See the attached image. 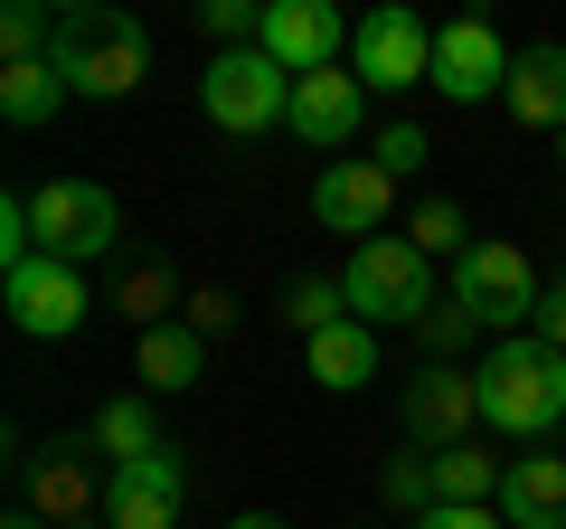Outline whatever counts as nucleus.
I'll return each instance as SVG.
<instances>
[{
	"label": "nucleus",
	"instance_id": "nucleus-10",
	"mask_svg": "<svg viewBox=\"0 0 566 529\" xmlns=\"http://www.w3.org/2000/svg\"><path fill=\"white\" fill-rule=\"evenodd\" d=\"M0 293H10V322H20L29 341H66V331L85 322V303H95V293L76 284V264H57V256L10 264V274H0Z\"/></svg>",
	"mask_w": 566,
	"mask_h": 529
},
{
	"label": "nucleus",
	"instance_id": "nucleus-26",
	"mask_svg": "<svg viewBox=\"0 0 566 529\" xmlns=\"http://www.w3.org/2000/svg\"><path fill=\"white\" fill-rule=\"evenodd\" d=\"M406 246H416V256H453V264H463V256H472L463 208H453V199H424V208H416V227H406Z\"/></svg>",
	"mask_w": 566,
	"mask_h": 529
},
{
	"label": "nucleus",
	"instance_id": "nucleus-4",
	"mask_svg": "<svg viewBox=\"0 0 566 529\" xmlns=\"http://www.w3.org/2000/svg\"><path fill=\"white\" fill-rule=\"evenodd\" d=\"M199 104H208V123L218 133H274L283 114H293V76H283L264 48H227V58H208V76H199Z\"/></svg>",
	"mask_w": 566,
	"mask_h": 529
},
{
	"label": "nucleus",
	"instance_id": "nucleus-19",
	"mask_svg": "<svg viewBox=\"0 0 566 529\" xmlns=\"http://www.w3.org/2000/svg\"><path fill=\"white\" fill-rule=\"evenodd\" d=\"M303 350H312V378H322V387H340V397L378 378V341H368V322H359V312H349V322H331L322 341H303Z\"/></svg>",
	"mask_w": 566,
	"mask_h": 529
},
{
	"label": "nucleus",
	"instance_id": "nucleus-29",
	"mask_svg": "<svg viewBox=\"0 0 566 529\" xmlns=\"http://www.w3.org/2000/svg\"><path fill=\"white\" fill-rule=\"evenodd\" d=\"M472 331H482V322H472L463 303H434L416 322V341H424V360H453V350H472Z\"/></svg>",
	"mask_w": 566,
	"mask_h": 529
},
{
	"label": "nucleus",
	"instance_id": "nucleus-5",
	"mask_svg": "<svg viewBox=\"0 0 566 529\" xmlns=\"http://www.w3.org/2000/svg\"><path fill=\"white\" fill-rule=\"evenodd\" d=\"M538 274H528V256L510 237H491V246H472L463 264H453V303L472 312L482 331H501V341H520V322H538Z\"/></svg>",
	"mask_w": 566,
	"mask_h": 529
},
{
	"label": "nucleus",
	"instance_id": "nucleus-25",
	"mask_svg": "<svg viewBox=\"0 0 566 529\" xmlns=\"http://www.w3.org/2000/svg\"><path fill=\"white\" fill-rule=\"evenodd\" d=\"M39 58H57V10H39V0L0 10V66H39Z\"/></svg>",
	"mask_w": 566,
	"mask_h": 529
},
{
	"label": "nucleus",
	"instance_id": "nucleus-13",
	"mask_svg": "<svg viewBox=\"0 0 566 529\" xmlns=\"http://www.w3.org/2000/svg\"><path fill=\"white\" fill-rule=\"evenodd\" d=\"M359 95H368V85L349 76V66L293 76V114H283V133H293V143H312V152H340V143H359Z\"/></svg>",
	"mask_w": 566,
	"mask_h": 529
},
{
	"label": "nucleus",
	"instance_id": "nucleus-11",
	"mask_svg": "<svg viewBox=\"0 0 566 529\" xmlns=\"http://www.w3.org/2000/svg\"><path fill=\"white\" fill-rule=\"evenodd\" d=\"M434 85L453 104H482V95H510V48L491 20H453L434 29Z\"/></svg>",
	"mask_w": 566,
	"mask_h": 529
},
{
	"label": "nucleus",
	"instance_id": "nucleus-7",
	"mask_svg": "<svg viewBox=\"0 0 566 529\" xmlns=\"http://www.w3.org/2000/svg\"><path fill=\"white\" fill-rule=\"evenodd\" d=\"M29 227H39V256L85 264V256H104V246H114L123 208H114V189H95V180H48L39 199H29Z\"/></svg>",
	"mask_w": 566,
	"mask_h": 529
},
{
	"label": "nucleus",
	"instance_id": "nucleus-35",
	"mask_svg": "<svg viewBox=\"0 0 566 529\" xmlns=\"http://www.w3.org/2000/svg\"><path fill=\"white\" fill-rule=\"evenodd\" d=\"M10 529H48V520H39V510H10Z\"/></svg>",
	"mask_w": 566,
	"mask_h": 529
},
{
	"label": "nucleus",
	"instance_id": "nucleus-1",
	"mask_svg": "<svg viewBox=\"0 0 566 529\" xmlns=\"http://www.w3.org/2000/svg\"><path fill=\"white\" fill-rule=\"evenodd\" d=\"M57 76L66 95H133L142 76H151V39H142L133 10H104V0H76V10H57Z\"/></svg>",
	"mask_w": 566,
	"mask_h": 529
},
{
	"label": "nucleus",
	"instance_id": "nucleus-34",
	"mask_svg": "<svg viewBox=\"0 0 566 529\" xmlns=\"http://www.w3.org/2000/svg\"><path fill=\"white\" fill-rule=\"evenodd\" d=\"M227 529H283V520H274V510H245V520H227Z\"/></svg>",
	"mask_w": 566,
	"mask_h": 529
},
{
	"label": "nucleus",
	"instance_id": "nucleus-3",
	"mask_svg": "<svg viewBox=\"0 0 566 529\" xmlns=\"http://www.w3.org/2000/svg\"><path fill=\"white\" fill-rule=\"evenodd\" d=\"M340 293H349L359 322H424V312H434V264L406 237H368V246H349Z\"/></svg>",
	"mask_w": 566,
	"mask_h": 529
},
{
	"label": "nucleus",
	"instance_id": "nucleus-15",
	"mask_svg": "<svg viewBox=\"0 0 566 529\" xmlns=\"http://www.w3.org/2000/svg\"><path fill=\"white\" fill-rule=\"evenodd\" d=\"M95 435H57V445L29 464V510L39 520H57V529H76L85 510H95Z\"/></svg>",
	"mask_w": 566,
	"mask_h": 529
},
{
	"label": "nucleus",
	"instance_id": "nucleus-2",
	"mask_svg": "<svg viewBox=\"0 0 566 529\" xmlns=\"http://www.w3.org/2000/svg\"><path fill=\"white\" fill-rule=\"evenodd\" d=\"M472 378H482V426H501V435H547L566 416V350H547L538 331L491 341Z\"/></svg>",
	"mask_w": 566,
	"mask_h": 529
},
{
	"label": "nucleus",
	"instance_id": "nucleus-14",
	"mask_svg": "<svg viewBox=\"0 0 566 529\" xmlns=\"http://www.w3.org/2000/svg\"><path fill=\"white\" fill-rule=\"evenodd\" d=\"M180 491H189V464H180V454L123 464L114 491H104V529H180Z\"/></svg>",
	"mask_w": 566,
	"mask_h": 529
},
{
	"label": "nucleus",
	"instance_id": "nucleus-28",
	"mask_svg": "<svg viewBox=\"0 0 566 529\" xmlns=\"http://www.w3.org/2000/svg\"><path fill=\"white\" fill-rule=\"evenodd\" d=\"M199 29L218 39V58H227V48L264 39V10H255V0H208V10H199Z\"/></svg>",
	"mask_w": 566,
	"mask_h": 529
},
{
	"label": "nucleus",
	"instance_id": "nucleus-16",
	"mask_svg": "<svg viewBox=\"0 0 566 529\" xmlns=\"http://www.w3.org/2000/svg\"><path fill=\"white\" fill-rule=\"evenodd\" d=\"M501 520L510 529H566V454H520L501 473Z\"/></svg>",
	"mask_w": 566,
	"mask_h": 529
},
{
	"label": "nucleus",
	"instance_id": "nucleus-8",
	"mask_svg": "<svg viewBox=\"0 0 566 529\" xmlns=\"http://www.w3.org/2000/svg\"><path fill=\"white\" fill-rule=\"evenodd\" d=\"M406 435H416V445H463L472 426H482V378H472V369H453V360H424L416 378H406Z\"/></svg>",
	"mask_w": 566,
	"mask_h": 529
},
{
	"label": "nucleus",
	"instance_id": "nucleus-9",
	"mask_svg": "<svg viewBox=\"0 0 566 529\" xmlns=\"http://www.w3.org/2000/svg\"><path fill=\"white\" fill-rule=\"evenodd\" d=\"M255 48L283 66V76H322V66H340L349 20L331 10V0H264V39Z\"/></svg>",
	"mask_w": 566,
	"mask_h": 529
},
{
	"label": "nucleus",
	"instance_id": "nucleus-21",
	"mask_svg": "<svg viewBox=\"0 0 566 529\" xmlns=\"http://www.w3.org/2000/svg\"><path fill=\"white\" fill-rule=\"evenodd\" d=\"M501 473H510V464H491L482 445H444V454H434V501H482V510H501Z\"/></svg>",
	"mask_w": 566,
	"mask_h": 529
},
{
	"label": "nucleus",
	"instance_id": "nucleus-30",
	"mask_svg": "<svg viewBox=\"0 0 566 529\" xmlns=\"http://www.w3.org/2000/svg\"><path fill=\"white\" fill-rule=\"evenodd\" d=\"M368 162H378L387 180H406V170H424V123H387L378 143H368Z\"/></svg>",
	"mask_w": 566,
	"mask_h": 529
},
{
	"label": "nucleus",
	"instance_id": "nucleus-33",
	"mask_svg": "<svg viewBox=\"0 0 566 529\" xmlns=\"http://www.w3.org/2000/svg\"><path fill=\"white\" fill-rule=\"evenodd\" d=\"M538 341H547V350H566V284H547V293H538Z\"/></svg>",
	"mask_w": 566,
	"mask_h": 529
},
{
	"label": "nucleus",
	"instance_id": "nucleus-23",
	"mask_svg": "<svg viewBox=\"0 0 566 529\" xmlns=\"http://www.w3.org/2000/svg\"><path fill=\"white\" fill-rule=\"evenodd\" d=\"M331 322H349V293H340V274H293V284H283V331L322 341Z\"/></svg>",
	"mask_w": 566,
	"mask_h": 529
},
{
	"label": "nucleus",
	"instance_id": "nucleus-22",
	"mask_svg": "<svg viewBox=\"0 0 566 529\" xmlns=\"http://www.w3.org/2000/svg\"><path fill=\"white\" fill-rule=\"evenodd\" d=\"M95 445L114 454V473H123V464H151V454H170L142 397H114V407H95Z\"/></svg>",
	"mask_w": 566,
	"mask_h": 529
},
{
	"label": "nucleus",
	"instance_id": "nucleus-17",
	"mask_svg": "<svg viewBox=\"0 0 566 529\" xmlns=\"http://www.w3.org/2000/svg\"><path fill=\"white\" fill-rule=\"evenodd\" d=\"M510 123L566 133V48H520L510 58Z\"/></svg>",
	"mask_w": 566,
	"mask_h": 529
},
{
	"label": "nucleus",
	"instance_id": "nucleus-27",
	"mask_svg": "<svg viewBox=\"0 0 566 529\" xmlns=\"http://www.w3.org/2000/svg\"><path fill=\"white\" fill-rule=\"evenodd\" d=\"M378 491H387L397 510H416V520H424V510H434V454H397Z\"/></svg>",
	"mask_w": 566,
	"mask_h": 529
},
{
	"label": "nucleus",
	"instance_id": "nucleus-36",
	"mask_svg": "<svg viewBox=\"0 0 566 529\" xmlns=\"http://www.w3.org/2000/svg\"><path fill=\"white\" fill-rule=\"evenodd\" d=\"M557 162H566V133H557Z\"/></svg>",
	"mask_w": 566,
	"mask_h": 529
},
{
	"label": "nucleus",
	"instance_id": "nucleus-6",
	"mask_svg": "<svg viewBox=\"0 0 566 529\" xmlns=\"http://www.w3.org/2000/svg\"><path fill=\"white\" fill-rule=\"evenodd\" d=\"M349 76L368 85V95H406V85L434 76V29L416 20V10H368L359 29H349Z\"/></svg>",
	"mask_w": 566,
	"mask_h": 529
},
{
	"label": "nucleus",
	"instance_id": "nucleus-18",
	"mask_svg": "<svg viewBox=\"0 0 566 529\" xmlns=\"http://www.w3.org/2000/svg\"><path fill=\"white\" fill-rule=\"evenodd\" d=\"M133 378H142V387H161V397H180V387L208 378V341H199L189 322L142 331V341H133Z\"/></svg>",
	"mask_w": 566,
	"mask_h": 529
},
{
	"label": "nucleus",
	"instance_id": "nucleus-24",
	"mask_svg": "<svg viewBox=\"0 0 566 529\" xmlns=\"http://www.w3.org/2000/svg\"><path fill=\"white\" fill-rule=\"evenodd\" d=\"M57 95H66L57 58H39V66H0V114H10V123H48V114H57Z\"/></svg>",
	"mask_w": 566,
	"mask_h": 529
},
{
	"label": "nucleus",
	"instance_id": "nucleus-12",
	"mask_svg": "<svg viewBox=\"0 0 566 529\" xmlns=\"http://www.w3.org/2000/svg\"><path fill=\"white\" fill-rule=\"evenodd\" d=\"M387 208H397V180H387L378 162H331L322 180H312V218L340 227L349 246H368L387 227Z\"/></svg>",
	"mask_w": 566,
	"mask_h": 529
},
{
	"label": "nucleus",
	"instance_id": "nucleus-20",
	"mask_svg": "<svg viewBox=\"0 0 566 529\" xmlns=\"http://www.w3.org/2000/svg\"><path fill=\"white\" fill-rule=\"evenodd\" d=\"M180 303H189V293H180V274H170L161 256L123 264V284H114V312H123V322H133V331H161V322H170V312H180Z\"/></svg>",
	"mask_w": 566,
	"mask_h": 529
},
{
	"label": "nucleus",
	"instance_id": "nucleus-31",
	"mask_svg": "<svg viewBox=\"0 0 566 529\" xmlns=\"http://www.w3.org/2000/svg\"><path fill=\"white\" fill-rule=\"evenodd\" d=\"M180 322L199 331V341H227V331H237V293H218V284H199V293H189V303H180Z\"/></svg>",
	"mask_w": 566,
	"mask_h": 529
},
{
	"label": "nucleus",
	"instance_id": "nucleus-32",
	"mask_svg": "<svg viewBox=\"0 0 566 529\" xmlns=\"http://www.w3.org/2000/svg\"><path fill=\"white\" fill-rule=\"evenodd\" d=\"M416 529H510V520H501V510H482V501H434Z\"/></svg>",
	"mask_w": 566,
	"mask_h": 529
}]
</instances>
